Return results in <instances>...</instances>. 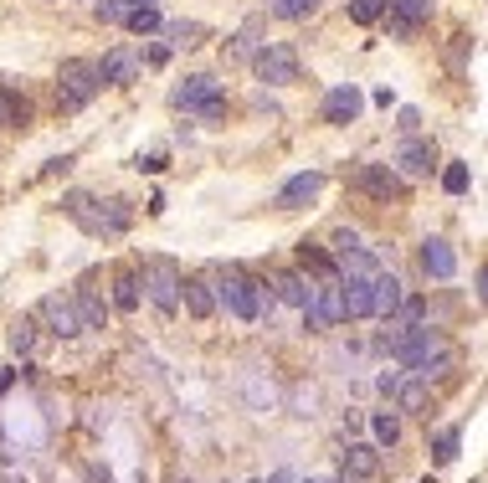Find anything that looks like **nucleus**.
Listing matches in <instances>:
<instances>
[{
    "label": "nucleus",
    "instance_id": "f8f14e48",
    "mask_svg": "<svg viewBox=\"0 0 488 483\" xmlns=\"http://www.w3.org/2000/svg\"><path fill=\"white\" fill-rule=\"evenodd\" d=\"M139 67H144V57H139V52L119 47V52H109V57L98 62V78L109 82V88H124V82H134V78H139Z\"/></svg>",
    "mask_w": 488,
    "mask_h": 483
},
{
    "label": "nucleus",
    "instance_id": "2eb2a0df",
    "mask_svg": "<svg viewBox=\"0 0 488 483\" xmlns=\"http://www.w3.org/2000/svg\"><path fill=\"white\" fill-rule=\"evenodd\" d=\"M386 11H391L396 36H416V26L432 16V0H386Z\"/></svg>",
    "mask_w": 488,
    "mask_h": 483
},
{
    "label": "nucleus",
    "instance_id": "ddd939ff",
    "mask_svg": "<svg viewBox=\"0 0 488 483\" xmlns=\"http://www.w3.org/2000/svg\"><path fill=\"white\" fill-rule=\"evenodd\" d=\"M360 109H365V98H360V88H334L330 98H324V124H334V129H340V124H355V118H360Z\"/></svg>",
    "mask_w": 488,
    "mask_h": 483
},
{
    "label": "nucleus",
    "instance_id": "f704fd0d",
    "mask_svg": "<svg viewBox=\"0 0 488 483\" xmlns=\"http://www.w3.org/2000/svg\"><path fill=\"white\" fill-rule=\"evenodd\" d=\"M396 386H401V371H386V375H380V391H386V396H396Z\"/></svg>",
    "mask_w": 488,
    "mask_h": 483
},
{
    "label": "nucleus",
    "instance_id": "c756f323",
    "mask_svg": "<svg viewBox=\"0 0 488 483\" xmlns=\"http://www.w3.org/2000/svg\"><path fill=\"white\" fill-rule=\"evenodd\" d=\"M314 11H319V0H273V16H283V21H303Z\"/></svg>",
    "mask_w": 488,
    "mask_h": 483
},
{
    "label": "nucleus",
    "instance_id": "5701e85b",
    "mask_svg": "<svg viewBox=\"0 0 488 483\" xmlns=\"http://www.w3.org/2000/svg\"><path fill=\"white\" fill-rule=\"evenodd\" d=\"M72 314H78V324H82V329H103V319H109V304H103L98 293H88V289H82L78 298H72Z\"/></svg>",
    "mask_w": 488,
    "mask_h": 483
},
{
    "label": "nucleus",
    "instance_id": "4c0bfd02",
    "mask_svg": "<svg viewBox=\"0 0 488 483\" xmlns=\"http://www.w3.org/2000/svg\"><path fill=\"white\" fill-rule=\"evenodd\" d=\"M129 5H159V0H129Z\"/></svg>",
    "mask_w": 488,
    "mask_h": 483
},
{
    "label": "nucleus",
    "instance_id": "b1692460",
    "mask_svg": "<svg viewBox=\"0 0 488 483\" xmlns=\"http://www.w3.org/2000/svg\"><path fill=\"white\" fill-rule=\"evenodd\" d=\"M299 262H303V268H314L319 278H334V273H340V268H334V252H324L319 242H299Z\"/></svg>",
    "mask_w": 488,
    "mask_h": 483
},
{
    "label": "nucleus",
    "instance_id": "f03ea898",
    "mask_svg": "<svg viewBox=\"0 0 488 483\" xmlns=\"http://www.w3.org/2000/svg\"><path fill=\"white\" fill-rule=\"evenodd\" d=\"M211 293H216V308H232V314H236L242 324L263 319V308H273L268 283H253V278H247V273H236V268H232L226 278H221V283H216Z\"/></svg>",
    "mask_w": 488,
    "mask_h": 483
},
{
    "label": "nucleus",
    "instance_id": "a878e982",
    "mask_svg": "<svg viewBox=\"0 0 488 483\" xmlns=\"http://www.w3.org/2000/svg\"><path fill=\"white\" fill-rule=\"evenodd\" d=\"M396 402H401V412H422L426 406V381L416 375V381H401L396 386Z\"/></svg>",
    "mask_w": 488,
    "mask_h": 483
},
{
    "label": "nucleus",
    "instance_id": "58836bf2",
    "mask_svg": "<svg viewBox=\"0 0 488 483\" xmlns=\"http://www.w3.org/2000/svg\"><path fill=\"white\" fill-rule=\"evenodd\" d=\"M257 483H263V478H257Z\"/></svg>",
    "mask_w": 488,
    "mask_h": 483
},
{
    "label": "nucleus",
    "instance_id": "72a5a7b5",
    "mask_svg": "<svg viewBox=\"0 0 488 483\" xmlns=\"http://www.w3.org/2000/svg\"><path fill=\"white\" fill-rule=\"evenodd\" d=\"M170 36H175V47H196V36H201V26H196V21H175V26H170Z\"/></svg>",
    "mask_w": 488,
    "mask_h": 483
},
{
    "label": "nucleus",
    "instance_id": "aec40b11",
    "mask_svg": "<svg viewBox=\"0 0 488 483\" xmlns=\"http://www.w3.org/2000/svg\"><path fill=\"white\" fill-rule=\"evenodd\" d=\"M113 308H119V314H134V308H139V273H134V268H119V273H113Z\"/></svg>",
    "mask_w": 488,
    "mask_h": 483
},
{
    "label": "nucleus",
    "instance_id": "2f4dec72",
    "mask_svg": "<svg viewBox=\"0 0 488 483\" xmlns=\"http://www.w3.org/2000/svg\"><path fill=\"white\" fill-rule=\"evenodd\" d=\"M442 191H447V195L468 191V165H447V170H442Z\"/></svg>",
    "mask_w": 488,
    "mask_h": 483
},
{
    "label": "nucleus",
    "instance_id": "4be33fe9",
    "mask_svg": "<svg viewBox=\"0 0 488 483\" xmlns=\"http://www.w3.org/2000/svg\"><path fill=\"white\" fill-rule=\"evenodd\" d=\"M0 124H5V129H26V124H32V103L16 98L5 82H0Z\"/></svg>",
    "mask_w": 488,
    "mask_h": 483
},
{
    "label": "nucleus",
    "instance_id": "412c9836",
    "mask_svg": "<svg viewBox=\"0 0 488 483\" xmlns=\"http://www.w3.org/2000/svg\"><path fill=\"white\" fill-rule=\"evenodd\" d=\"M345 473H349V478H376V473H380V452L370 448V442H355V448L345 452Z\"/></svg>",
    "mask_w": 488,
    "mask_h": 483
},
{
    "label": "nucleus",
    "instance_id": "cd10ccee",
    "mask_svg": "<svg viewBox=\"0 0 488 483\" xmlns=\"http://www.w3.org/2000/svg\"><path fill=\"white\" fill-rule=\"evenodd\" d=\"M370 427H376V442H380V448H396V442H401V417H391V412H376V421H370Z\"/></svg>",
    "mask_w": 488,
    "mask_h": 483
},
{
    "label": "nucleus",
    "instance_id": "e433bc0d",
    "mask_svg": "<svg viewBox=\"0 0 488 483\" xmlns=\"http://www.w3.org/2000/svg\"><path fill=\"white\" fill-rule=\"evenodd\" d=\"M299 483H340V478H299Z\"/></svg>",
    "mask_w": 488,
    "mask_h": 483
},
{
    "label": "nucleus",
    "instance_id": "7ed1b4c3",
    "mask_svg": "<svg viewBox=\"0 0 488 483\" xmlns=\"http://www.w3.org/2000/svg\"><path fill=\"white\" fill-rule=\"evenodd\" d=\"M98 88H103V78H98V62H88V57H67L62 72H57V103L67 113L88 109L98 98Z\"/></svg>",
    "mask_w": 488,
    "mask_h": 483
},
{
    "label": "nucleus",
    "instance_id": "9d476101",
    "mask_svg": "<svg viewBox=\"0 0 488 483\" xmlns=\"http://www.w3.org/2000/svg\"><path fill=\"white\" fill-rule=\"evenodd\" d=\"M396 165H401V170H396L401 180L432 175V170H437V145H432V139H407V145L396 149Z\"/></svg>",
    "mask_w": 488,
    "mask_h": 483
},
{
    "label": "nucleus",
    "instance_id": "0eeeda50",
    "mask_svg": "<svg viewBox=\"0 0 488 483\" xmlns=\"http://www.w3.org/2000/svg\"><path fill=\"white\" fill-rule=\"evenodd\" d=\"M349 185L365 195H376V201H401V195H407V180L396 175L391 165H355V170H349Z\"/></svg>",
    "mask_w": 488,
    "mask_h": 483
},
{
    "label": "nucleus",
    "instance_id": "423d86ee",
    "mask_svg": "<svg viewBox=\"0 0 488 483\" xmlns=\"http://www.w3.org/2000/svg\"><path fill=\"white\" fill-rule=\"evenodd\" d=\"M175 109H186V113H201V118H221L226 113V98H221V82L216 78H186L180 88L170 93Z\"/></svg>",
    "mask_w": 488,
    "mask_h": 483
},
{
    "label": "nucleus",
    "instance_id": "f3484780",
    "mask_svg": "<svg viewBox=\"0 0 488 483\" xmlns=\"http://www.w3.org/2000/svg\"><path fill=\"white\" fill-rule=\"evenodd\" d=\"M401 298H407V293H401V278L380 268V273L370 278V314H391Z\"/></svg>",
    "mask_w": 488,
    "mask_h": 483
},
{
    "label": "nucleus",
    "instance_id": "bb28decb",
    "mask_svg": "<svg viewBox=\"0 0 488 483\" xmlns=\"http://www.w3.org/2000/svg\"><path fill=\"white\" fill-rule=\"evenodd\" d=\"M386 16V0H349V21L355 26H376Z\"/></svg>",
    "mask_w": 488,
    "mask_h": 483
},
{
    "label": "nucleus",
    "instance_id": "9b49d317",
    "mask_svg": "<svg viewBox=\"0 0 488 483\" xmlns=\"http://www.w3.org/2000/svg\"><path fill=\"white\" fill-rule=\"evenodd\" d=\"M36 319L47 324V329H52V335H57V339H78V335H82L78 314H72V298H57V293H52V298H42V304H36Z\"/></svg>",
    "mask_w": 488,
    "mask_h": 483
},
{
    "label": "nucleus",
    "instance_id": "dca6fc26",
    "mask_svg": "<svg viewBox=\"0 0 488 483\" xmlns=\"http://www.w3.org/2000/svg\"><path fill=\"white\" fill-rule=\"evenodd\" d=\"M180 304H186L196 319H211V314H216V293H211V278H180Z\"/></svg>",
    "mask_w": 488,
    "mask_h": 483
},
{
    "label": "nucleus",
    "instance_id": "6ab92c4d",
    "mask_svg": "<svg viewBox=\"0 0 488 483\" xmlns=\"http://www.w3.org/2000/svg\"><path fill=\"white\" fill-rule=\"evenodd\" d=\"M340 298H345V319L370 314V278H340Z\"/></svg>",
    "mask_w": 488,
    "mask_h": 483
},
{
    "label": "nucleus",
    "instance_id": "f257e3e1",
    "mask_svg": "<svg viewBox=\"0 0 488 483\" xmlns=\"http://www.w3.org/2000/svg\"><path fill=\"white\" fill-rule=\"evenodd\" d=\"M62 206H67V216H72L82 232H93V237H124L129 232V211L119 206V201H98V195H88V191H72Z\"/></svg>",
    "mask_w": 488,
    "mask_h": 483
},
{
    "label": "nucleus",
    "instance_id": "4468645a",
    "mask_svg": "<svg viewBox=\"0 0 488 483\" xmlns=\"http://www.w3.org/2000/svg\"><path fill=\"white\" fill-rule=\"evenodd\" d=\"M319 191H324V175H319V170H303V175H293L283 191H278V211H299V206H309Z\"/></svg>",
    "mask_w": 488,
    "mask_h": 483
},
{
    "label": "nucleus",
    "instance_id": "7c9ffc66",
    "mask_svg": "<svg viewBox=\"0 0 488 483\" xmlns=\"http://www.w3.org/2000/svg\"><path fill=\"white\" fill-rule=\"evenodd\" d=\"M11 350H16V355L36 350V319H16V329H11Z\"/></svg>",
    "mask_w": 488,
    "mask_h": 483
},
{
    "label": "nucleus",
    "instance_id": "20e7f679",
    "mask_svg": "<svg viewBox=\"0 0 488 483\" xmlns=\"http://www.w3.org/2000/svg\"><path fill=\"white\" fill-rule=\"evenodd\" d=\"M180 268H175L170 258H149L144 262V278H139V289L149 293V304L159 308V314H180Z\"/></svg>",
    "mask_w": 488,
    "mask_h": 483
},
{
    "label": "nucleus",
    "instance_id": "a211bd4d",
    "mask_svg": "<svg viewBox=\"0 0 488 483\" xmlns=\"http://www.w3.org/2000/svg\"><path fill=\"white\" fill-rule=\"evenodd\" d=\"M422 268H426V278H453V273H457L453 247H447L442 237H426V242H422Z\"/></svg>",
    "mask_w": 488,
    "mask_h": 483
},
{
    "label": "nucleus",
    "instance_id": "473e14b6",
    "mask_svg": "<svg viewBox=\"0 0 488 483\" xmlns=\"http://www.w3.org/2000/svg\"><path fill=\"white\" fill-rule=\"evenodd\" d=\"M124 16H129V0H98V21L103 26H119Z\"/></svg>",
    "mask_w": 488,
    "mask_h": 483
},
{
    "label": "nucleus",
    "instance_id": "39448f33",
    "mask_svg": "<svg viewBox=\"0 0 488 483\" xmlns=\"http://www.w3.org/2000/svg\"><path fill=\"white\" fill-rule=\"evenodd\" d=\"M447 339L432 329V324H411V329H401V335L391 339V355H396V365H407V371H422L426 360L442 350Z\"/></svg>",
    "mask_w": 488,
    "mask_h": 483
},
{
    "label": "nucleus",
    "instance_id": "1a4fd4ad",
    "mask_svg": "<svg viewBox=\"0 0 488 483\" xmlns=\"http://www.w3.org/2000/svg\"><path fill=\"white\" fill-rule=\"evenodd\" d=\"M273 304H288V308H314V278H303L299 268H283V273H273Z\"/></svg>",
    "mask_w": 488,
    "mask_h": 483
},
{
    "label": "nucleus",
    "instance_id": "c85d7f7f",
    "mask_svg": "<svg viewBox=\"0 0 488 483\" xmlns=\"http://www.w3.org/2000/svg\"><path fill=\"white\" fill-rule=\"evenodd\" d=\"M457 442H463V432H457V427H442V432L432 437V458H437V463H453Z\"/></svg>",
    "mask_w": 488,
    "mask_h": 483
},
{
    "label": "nucleus",
    "instance_id": "6e6552de",
    "mask_svg": "<svg viewBox=\"0 0 488 483\" xmlns=\"http://www.w3.org/2000/svg\"><path fill=\"white\" fill-rule=\"evenodd\" d=\"M253 67H257V78L263 82H299V57H293V47H283V42H273V47H263L253 57Z\"/></svg>",
    "mask_w": 488,
    "mask_h": 483
},
{
    "label": "nucleus",
    "instance_id": "c9c22d12",
    "mask_svg": "<svg viewBox=\"0 0 488 483\" xmlns=\"http://www.w3.org/2000/svg\"><path fill=\"white\" fill-rule=\"evenodd\" d=\"M268 483H299V473H288V468H283V473H273Z\"/></svg>",
    "mask_w": 488,
    "mask_h": 483
},
{
    "label": "nucleus",
    "instance_id": "393cba45",
    "mask_svg": "<svg viewBox=\"0 0 488 483\" xmlns=\"http://www.w3.org/2000/svg\"><path fill=\"white\" fill-rule=\"evenodd\" d=\"M124 26H129V32H134V36H149V32H159L165 21H159V11H155V5H129Z\"/></svg>",
    "mask_w": 488,
    "mask_h": 483
}]
</instances>
